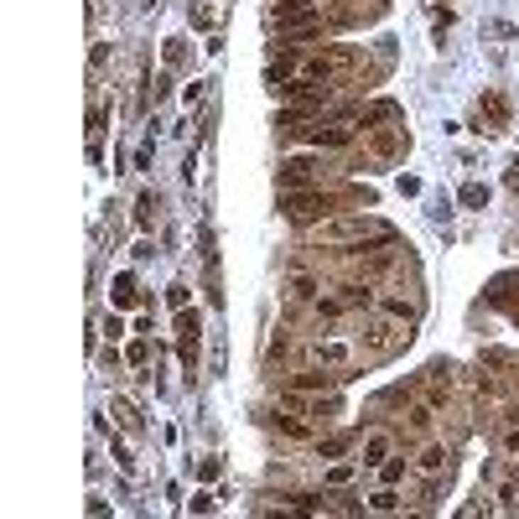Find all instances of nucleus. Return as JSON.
I'll use <instances>...</instances> for the list:
<instances>
[{
    "label": "nucleus",
    "instance_id": "obj_5",
    "mask_svg": "<svg viewBox=\"0 0 519 519\" xmlns=\"http://www.w3.org/2000/svg\"><path fill=\"white\" fill-rule=\"evenodd\" d=\"M354 141V125H327V130H312V146H327V151H338Z\"/></svg>",
    "mask_w": 519,
    "mask_h": 519
},
{
    "label": "nucleus",
    "instance_id": "obj_16",
    "mask_svg": "<svg viewBox=\"0 0 519 519\" xmlns=\"http://www.w3.org/2000/svg\"><path fill=\"white\" fill-rule=\"evenodd\" d=\"M275 426H280V431H286V437H307V426H301V421H296V415H286V421H280V415H275Z\"/></svg>",
    "mask_w": 519,
    "mask_h": 519
},
{
    "label": "nucleus",
    "instance_id": "obj_15",
    "mask_svg": "<svg viewBox=\"0 0 519 519\" xmlns=\"http://www.w3.org/2000/svg\"><path fill=\"white\" fill-rule=\"evenodd\" d=\"M296 384H301V390H327V384H332V374H301Z\"/></svg>",
    "mask_w": 519,
    "mask_h": 519
},
{
    "label": "nucleus",
    "instance_id": "obj_21",
    "mask_svg": "<svg viewBox=\"0 0 519 519\" xmlns=\"http://www.w3.org/2000/svg\"><path fill=\"white\" fill-rule=\"evenodd\" d=\"M166 301H172V307L182 312V307H187V286H172V291H166Z\"/></svg>",
    "mask_w": 519,
    "mask_h": 519
},
{
    "label": "nucleus",
    "instance_id": "obj_17",
    "mask_svg": "<svg viewBox=\"0 0 519 519\" xmlns=\"http://www.w3.org/2000/svg\"><path fill=\"white\" fill-rule=\"evenodd\" d=\"M322 359H327V364H343V359H348V348H343V343H327V348H322Z\"/></svg>",
    "mask_w": 519,
    "mask_h": 519
},
{
    "label": "nucleus",
    "instance_id": "obj_20",
    "mask_svg": "<svg viewBox=\"0 0 519 519\" xmlns=\"http://www.w3.org/2000/svg\"><path fill=\"white\" fill-rule=\"evenodd\" d=\"M384 312H390V317H410V307H405L400 296H390V301H384Z\"/></svg>",
    "mask_w": 519,
    "mask_h": 519
},
{
    "label": "nucleus",
    "instance_id": "obj_18",
    "mask_svg": "<svg viewBox=\"0 0 519 519\" xmlns=\"http://www.w3.org/2000/svg\"><path fill=\"white\" fill-rule=\"evenodd\" d=\"M114 462H120V467H125V473H136V457H130V452H125L120 442H114Z\"/></svg>",
    "mask_w": 519,
    "mask_h": 519
},
{
    "label": "nucleus",
    "instance_id": "obj_4",
    "mask_svg": "<svg viewBox=\"0 0 519 519\" xmlns=\"http://www.w3.org/2000/svg\"><path fill=\"white\" fill-rule=\"evenodd\" d=\"M317 177V156H291L286 166H280V187L286 192H296L301 182H312Z\"/></svg>",
    "mask_w": 519,
    "mask_h": 519
},
{
    "label": "nucleus",
    "instance_id": "obj_7",
    "mask_svg": "<svg viewBox=\"0 0 519 519\" xmlns=\"http://www.w3.org/2000/svg\"><path fill=\"white\" fill-rule=\"evenodd\" d=\"M109 301H114V307H136V275H114Z\"/></svg>",
    "mask_w": 519,
    "mask_h": 519
},
{
    "label": "nucleus",
    "instance_id": "obj_14",
    "mask_svg": "<svg viewBox=\"0 0 519 519\" xmlns=\"http://www.w3.org/2000/svg\"><path fill=\"white\" fill-rule=\"evenodd\" d=\"M317 452H322V457H343V452H348V437H327Z\"/></svg>",
    "mask_w": 519,
    "mask_h": 519
},
{
    "label": "nucleus",
    "instance_id": "obj_8",
    "mask_svg": "<svg viewBox=\"0 0 519 519\" xmlns=\"http://www.w3.org/2000/svg\"><path fill=\"white\" fill-rule=\"evenodd\" d=\"M384 457H390V437H369L364 442V462L369 467H384Z\"/></svg>",
    "mask_w": 519,
    "mask_h": 519
},
{
    "label": "nucleus",
    "instance_id": "obj_12",
    "mask_svg": "<svg viewBox=\"0 0 519 519\" xmlns=\"http://www.w3.org/2000/svg\"><path fill=\"white\" fill-rule=\"evenodd\" d=\"M291 291H296L301 301H312V296H317V280H312V275H296V280H291Z\"/></svg>",
    "mask_w": 519,
    "mask_h": 519
},
{
    "label": "nucleus",
    "instance_id": "obj_9",
    "mask_svg": "<svg viewBox=\"0 0 519 519\" xmlns=\"http://www.w3.org/2000/svg\"><path fill=\"white\" fill-rule=\"evenodd\" d=\"M462 203H467V208L488 203V187H483V182H467V187H462Z\"/></svg>",
    "mask_w": 519,
    "mask_h": 519
},
{
    "label": "nucleus",
    "instance_id": "obj_13",
    "mask_svg": "<svg viewBox=\"0 0 519 519\" xmlns=\"http://www.w3.org/2000/svg\"><path fill=\"white\" fill-rule=\"evenodd\" d=\"M374 509H379V514H395V509H400V498H395L390 488H379V493H374Z\"/></svg>",
    "mask_w": 519,
    "mask_h": 519
},
{
    "label": "nucleus",
    "instance_id": "obj_2",
    "mask_svg": "<svg viewBox=\"0 0 519 519\" xmlns=\"http://www.w3.org/2000/svg\"><path fill=\"white\" fill-rule=\"evenodd\" d=\"M327 208H332V197H327V192H286V219H296V224L322 219Z\"/></svg>",
    "mask_w": 519,
    "mask_h": 519
},
{
    "label": "nucleus",
    "instance_id": "obj_6",
    "mask_svg": "<svg viewBox=\"0 0 519 519\" xmlns=\"http://www.w3.org/2000/svg\"><path fill=\"white\" fill-rule=\"evenodd\" d=\"M348 307H369V291H364V286H348L338 301H322V312H327V317H338V312H348Z\"/></svg>",
    "mask_w": 519,
    "mask_h": 519
},
{
    "label": "nucleus",
    "instance_id": "obj_3",
    "mask_svg": "<svg viewBox=\"0 0 519 519\" xmlns=\"http://www.w3.org/2000/svg\"><path fill=\"white\" fill-rule=\"evenodd\" d=\"M177 338H182V369L197 374V312L192 307L177 312Z\"/></svg>",
    "mask_w": 519,
    "mask_h": 519
},
{
    "label": "nucleus",
    "instance_id": "obj_10",
    "mask_svg": "<svg viewBox=\"0 0 519 519\" xmlns=\"http://www.w3.org/2000/svg\"><path fill=\"white\" fill-rule=\"evenodd\" d=\"M442 462H447V452H442V447H426V452H421V467H426V473H437Z\"/></svg>",
    "mask_w": 519,
    "mask_h": 519
},
{
    "label": "nucleus",
    "instance_id": "obj_22",
    "mask_svg": "<svg viewBox=\"0 0 519 519\" xmlns=\"http://www.w3.org/2000/svg\"><path fill=\"white\" fill-rule=\"evenodd\" d=\"M187 509H192V514H208V509H213V498H208V493H197V498H187Z\"/></svg>",
    "mask_w": 519,
    "mask_h": 519
},
{
    "label": "nucleus",
    "instance_id": "obj_19",
    "mask_svg": "<svg viewBox=\"0 0 519 519\" xmlns=\"http://www.w3.org/2000/svg\"><path fill=\"white\" fill-rule=\"evenodd\" d=\"M136 224L151 229V197H141V203H136Z\"/></svg>",
    "mask_w": 519,
    "mask_h": 519
},
{
    "label": "nucleus",
    "instance_id": "obj_1",
    "mask_svg": "<svg viewBox=\"0 0 519 519\" xmlns=\"http://www.w3.org/2000/svg\"><path fill=\"white\" fill-rule=\"evenodd\" d=\"M271 26L296 31V37H312L317 31V0H280V6L271 11Z\"/></svg>",
    "mask_w": 519,
    "mask_h": 519
},
{
    "label": "nucleus",
    "instance_id": "obj_11",
    "mask_svg": "<svg viewBox=\"0 0 519 519\" xmlns=\"http://www.w3.org/2000/svg\"><path fill=\"white\" fill-rule=\"evenodd\" d=\"M291 509H301V514H317V509H322V498H317V493H296V498H291Z\"/></svg>",
    "mask_w": 519,
    "mask_h": 519
}]
</instances>
